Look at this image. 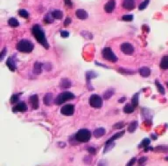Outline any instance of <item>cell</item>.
Returning a JSON list of instances; mask_svg holds the SVG:
<instances>
[{"label": "cell", "mask_w": 168, "mask_h": 166, "mask_svg": "<svg viewBox=\"0 0 168 166\" xmlns=\"http://www.w3.org/2000/svg\"><path fill=\"white\" fill-rule=\"evenodd\" d=\"M166 160H167L168 161V157H166Z\"/></svg>", "instance_id": "obj_53"}, {"label": "cell", "mask_w": 168, "mask_h": 166, "mask_svg": "<svg viewBox=\"0 0 168 166\" xmlns=\"http://www.w3.org/2000/svg\"><path fill=\"white\" fill-rule=\"evenodd\" d=\"M149 3H150V0H144L143 3H141V4H139V6H138V10H139V11L144 10V9L148 6Z\"/></svg>", "instance_id": "obj_35"}, {"label": "cell", "mask_w": 168, "mask_h": 166, "mask_svg": "<svg viewBox=\"0 0 168 166\" xmlns=\"http://www.w3.org/2000/svg\"><path fill=\"white\" fill-rule=\"evenodd\" d=\"M27 109V106L24 102H19L14 108H13V113H18V112H21V113H24L25 111H26Z\"/></svg>", "instance_id": "obj_11"}, {"label": "cell", "mask_w": 168, "mask_h": 166, "mask_svg": "<svg viewBox=\"0 0 168 166\" xmlns=\"http://www.w3.org/2000/svg\"><path fill=\"white\" fill-rule=\"evenodd\" d=\"M75 98V95L71 92H62L54 99V103L56 105H61L64 102H67L69 100H73Z\"/></svg>", "instance_id": "obj_4"}, {"label": "cell", "mask_w": 168, "mask_h": 166, "mask_svg": "<svg viewBox=\"0 0 168 166\" xmlns=\"http://www.w3.org/2000/svg\"><path fill=\"white\" fill-rule=\"evenodd\" d=\"M19 15L20 17L24 18H28L29 16H30L29 13H28L27 11H26V10H24V9H21V10L19 11Z\"/></svg>", "instance_id": "obj_34"}, {"label": "cell", "mask_w": 168, "mask_h": 166, "mask_svg": "<svg viewBox=\"0 0 168 166\" xmlns=\"http://www.w3.org/2000/svg\"><path fill=\"white\" fill-rule=\"evenodd\" d=\"M57 145H58L60 148H65V147H66V143H65V142H58Z\"/></svg>", "instance_id": "obj_49"}, {"label": "cell", "mask_w": 168, "mask_h": 166, "mask_svg": "<svg viewBox=\"0 0 168 166\" xmlns=\"http://www.w3.org/2000/svg\"><path fill=\"white\" fill-rule=\"evenodd\" d=\"M44 66V68H45V70H47V71H50L51 69H52V66L50 63H48V62H47V63H45V64L43 65Z\"/></svg>", "instance_id": "obj_44"}, {"label": "cell", "mask_w": 168, "mask_h": 166, "mask_svg": "<svg viewBox=\"0 0 168 166\" xmlns=\"http://www.w3.org/2000/svg\"><path fill=\"white\" fill-rule=\"evenodd\" d=\"M6 52H7V49H6V48H4V49H3V51L1 52V53H0V60H1V61L4 60V56H5Z\"/></svg>", "instance_id": "obj_43"}, {"label": "cell", "mask_w": 168, "mask_h": 166, "mask_svg": "<svg viewBox=\"0 0 168 166\" xmlns=\"http://www.w3.org/2000/svg\"><path fill=\"white\" fill-rule=\"evenodd\" d=\"M121 51L123 52L124 54L130 55L134 52L135 49H134V46L131 44H130L128 42H124L121 45Z\"/></svg>", "instance_id": "obj_8"}, {"label": "cell", "mask_w": 168, "mask_h": 166, "mask_svg": "<svg viewBox=\"0 0 168 166\" xmlns=\"http://www.w3.org/2000/svg\"><path fill=\"white\" fill-rule=\"evenodd\" d=\"M8 24H9V26H12V27H17V26H19V22L15 18H11L9 19V21H8Z\"/></svg>", "instance_id": "obj_29"}, {"label": "cell", "mask_w": 168, "mask_h": 166, "mask_svg": "<svg viewBox=\"0 0 168 166\" xmlns=\"http://www.w3.org/2000/svg\"><path fill=\"white\" fill-rule=\"evenodd\" d=\"M75 16L77 17L79 19H86V18H88L89 14L83 9H78L75 12Z\"/></svg>", "instance_id": "obj_17"}, {"label": "cell", "mask_w": 168, "mask_h": 166, "mask_svg": "<svg viewBox=\"0 0 168 166\" xmlns=\"http://www.w3.org/2000/svg\"><path fill=\"white\" fill-rule=\"evenodd\" d=\"M114 94H115V89H110L106 90L104 94V99L109 100Z\"/></svg>", "instance_id": "obj_24"}, {"label": "cell", "mask_w": 168, "mask_h": 166, "mask_svg": "<svg viewBox=\"0 0 168 166\" xmlns=\"http://www.w3.org/2000/svg\"><path fill=\"white\" fill-rule=\"evenodd\" d=\"M116 7V1L115 0H110L105 5H104V11L107 13H112Z\"/></svg>", "instance_id": "obj_12"}, {"label": "cell", "mask_w": 168, "mask_h": 166, "mask_svg": "<svg viewBox=\"0 0 168 166\" xmlns=\"http://www.w3.org/2000/svg\"><path fill=\"white\" fill-rule=\"evenodd\" d=\"M115 146V143L114 142H111V143H105V148H104V153L110 151L111 149H113V147Z\"/></svg>", "instance_id": "obj_36"}, {"label": "cell", "mask_w": 168, "mask_h": 166, "mask_svg": "<svg viewBox=\"0 0 168 166\" xmlns=\"http://www.w3.org/2000/svg\"><path fill=\"white\" fill-rule=\"evenodd\" d=\"M71 21H72V19H71L70 18H67L64 22V26H67L68 25H69V24H70V23H71Z\"/></svg>", "instance_id": "obj_46"}, {"label": "cell", "mask_w": 168, "mask_h": 166, "mask_svg": "<svg viewBox=\"0 0 168 166\" xmlns=\"http://www.w3.org/2000/svg\"><path fill=\"white\" fill-rule=\"evenodd\" d=\"M6 66L9 67V69L14 72L17 69V60H16V54L12 55L11 57L8 58L7 61H6Z\"/></svg>", "instance_id": "obj_9"}, {"label": "cell", "mask_w": 168, "mask_h": 166, "mask_svg": "<svg viewBox=\"0 0 168 166\" xmlns=\"http://www.w3.org/2000/svg\"><path fill=\"white\" fill-rule=\"evenodd\" d=\"M19 94H14L11 97V103L15 104L19 102Z\"/></svg>", "instance_id": "obj_37"}, {"label": "cell", "mask_w": 168, "mask_h": 166, "mask_svg": "<svg viewBox=\"0 0 168 166\" xmlns=\"http://www.w3.org/2000/svg\"><path fill=\"white\" fill-rule=\"evenodd\" d=\"M139 75L143 77H148L151 75V69L147 66H142L138 69Z\"/></svg>", "instance_id": "obj_18"}, {"label": "cell", "mask_w": 168, "mask_h": 166, "mask_svg": "<svg viewBox=\"0 0 168 166\" xmlns=\"http://www.w3.org/2000/svg\"><path fill=\"white\" fill-rule=\"evenodd\" d=\"M87 151H88V152L90 154H91V155H95V154L96 153V150H95L94 147H91V146H90V147L87 149Z\"/></svg>", "instance_id": "obj_42"}, {"label": "cell", "mask_w": 168, "mask_h": 166, "mask_svg": "<svg viewBox=\"0 0 168 166\" xmlns=\"http://www.w3.org/2000/svg\"><path fill=\"white\" fill-rule=\"evenodd\" d=\"M118 72L123 75H135L136 74V72L133 70H128V69H124V68H118Z\"/></svg>", "instance_id": "obj_32"}, {"label": "cell", "mask_w": 168, "mask_h": 166, "mask_svg": "<svg viewBox=\"0 0 168 166\" xmlns=\"http://www.w3.org/2000/svg\"><path fill=\"white\" fill-rule=\"evenodd\" d=\"M54 101H53V95L52 93H47V94H45V96L43 98V102H44L45 105L50 106V105H52V103Z\"/></svg>", "instance_id": "obj_15"}, {"label": "cell", "mask_w": 168, "mask_h": 166, "mask_svg": "<svg viewBox=\"0 0 168 166\" xmlns=\"http://www.w3.org/2000/svg\"><path fill=\"white\" fill-rule=\"evenodd\" d=\"M105 133H106L105 128H96V129H95V131L93 132V135H94V136L95 138H100V137H102L103 136L105 135Z\"/></svg>", "instance_id": "obj_19"}, {"label": "cell", "mask_w": 168, "mask_h": 166, "mask_svg": "<svg viewBox=\"0 0 168 166\" xmlns=\"http://www.w3.org/2000/svg\"><path fill=\"white\" fill-rule=\"evenodd\" d=\"M138 126V122L137 121L131 122L130 123L129 127H128V131H129L130 133H133V132L137 129Z\"/></svg>", "instance_id": "obj_25"}, {"label": "cell", "mask_w": 168, "mask_h": 166, "mask_svg": "<svg viewBox=\"0 0 168 166\" xmlns=\"http://www.w3.org/2000/svg\"><path fill=\"white\" fill-rule=\"evenodd\" d=\"M102 55H103V58L104 60H106L110 62H112V63H115L118 60L116 54L113 52L111 48H110V47H104L103 51H102Z\"/></svg>", "instance_id": "obj_5"}, {"label": "cell", "mask_w": 168, "mask_h": 166, "mask_svg": "<svg viewBox=\"0 0 168 166\" xmlns=\"http://www.w3.org/2000/svg\"><path fill=\"white\" fill-rule=\"evenodd\" d=\"M151 143V140L149 138H144L142 141V142L139 144V148H146L149 146V144Z\"/></svg>", "instance_id": "obj_33"}, {"label": "cell", "mask_w": 168, "mask_h": 166, "mask_svg": "<svg viewBox=\"0 0 168 166\" xmlns=\"http://www.w3.org/2000/svg\"><path fill=\"white\" fill-rule=\"evenodd\" d=\"M53 18L52 16V13H48V14H47L46 16H45V18H44V21H45V23H47V24H52L53 22Z\"/></svg>", "instance_id": "obj_31"}, {"label": "cell", "mask_w": 168, "mask_h": 166, "mask_svg": "<svg viewBox=\"0 0 168 166\" xmlns=\"http://www.w3.org/2000/svg\"><path fill=\"white\" fill-rule=\"evenodd\" d=\"M147 160H148V158L146 157V156H142V157H140L139 159H138V165H144L146 162H147Z\"/></svg>", "instance_id": "obj_40"}, {"label": "cell", "mask_w": 168, "mask_h": 166, "mask_svg": "<svg viewBox=\"0 0 168 166\" xmlns=\"http://www.w3.org/2000/svg\"><path fill=\"white\" fill-rule=\"evenodd\" d=\"M51 13H52L53 18L54 19H61L63 17V13L60 10H54Z\"/></svg>", "instance_id": "obj_23"}, {"label": "cell", "mask_w": 168, "mask_h": 166, "mask_svg": "<svg viewBox=\"0 0 168 166\" xmlns=\"http://www.w3.org/2000/svg\"><path fill=\"white\" fill-rule=\"evenodd\" d=\"M61 36L62 38H67L69 36V32L67 31H61Z\"/></svg>", "instance_id": "obj_45"}, {"label": "cell", "mask_w": 168, "mask_h": 166, "mask_svg": "<svg viewBox=\"0 0 168 166\" xmlns=\"http://www.w3.org/2000/svg\"><path fill=\"white\" fill-rule=\"evenodd\" d=\"M122 19L124 21H127V22H130L133 19V16L131 14H125L122 17Z\"/></svg>", "instance_id": "obj_39"}, {"label": "cell", "mask_w": 168, "mask_h": 166, "mask_svg": "<svg viewBox=\"0 0 168 166\" xmlns=\"http://www.w3.org/2000/svg\"><path fill=\"white\" fill-rule=\"evenodd\" d=\"M78 142H88L91 138V132L87 128L79 129L75 135Z\"/></svg>", "instance_id": "obj_3"}, {"label": "cell", "mask_w": 168, "mask_h": 166, "mask_svg": "<svg viewBox=\"0 0 168 166\" xmlns=\"http://www.w3.org/2000/svg\"><path fill=\"white\" fill-rule=\"evenodd\" d=\"M124 127V122H117L116 123L115 125H114V128H116V129H118V128H122Z\"/></svg>", "instance_id": "obj_41"}, {"label": "cell", "mask_w": 168, "mask_h": 166, "mask_svg": "<svg viewBox=\"0 0 168 166\" xmlns=\"http://www.w3.org/2000/svg\"><path fill=\"white\" fill-rule=\"evenodd\" d=\"M89 102L91 107L95 108H100L103 106V99L98 94H92L90 97Z\"/></svg>", "instance_id": "obj_6"}, {"label": "cell", "mask_w": 168, "mask_h": 166, "mask_svg": "<svg viewBox=\"0 0 168 166\" xmlns=\"http://www.w3.org/2000/svg\"><path fill=\"white\" fill-rule=\"evenodd\" d=\"M95 65L96 66H104V67H105V68H110L108 66H105V65H102L100 62H97V61H95Z\"/></svg>", "instance_id": "obj_50"}, {"label": "cell", "mask_w": 168, "mask_h": 166, "mask_svg": "<svg viewBox=\"0 0 168 166\" xmlns=\"http://www.w3.org/2000/svg\"><path fill=\"white\" fill-rule=\"evenodd\" d=\"M30 103L32 105V108L33 109H38L39 108V96L38 94H33L30 97Z\"/></svg>", "instance_id": "obj_14"}, {"label": "cell", "mask_w": 168, "mask_h": 166, "mask_svg": "<svg viewBox=\"0 0 168 166\" xmlns=\"http://www.w3.org/2000/svg\"><path fill=\"white\" fill-rule=\"evenodd\" d=\"M33 73L35 75H40L42 73V63L36 61L33 65Z\"/></svg>", "instance_id": "obj_22"}, {"label": "cell", "mask_w": 168, "mask_h": 166, "mask_svg": "<svg viewBox=\"0 0 168 166\" xmlns=\"http://www.w3.org/2000/svg\"><path fill=\"white\" fill-rule=\"evenodd\" d=\"M167 88H168V82H167Z\"/></svg>", "instance_id": "obj_54"}, {"label": "cell", "mask_w": 168, "mask_h": 166, "mask_svg": "<svg viewBox=\"0 0 168 166\" xmlns=\"http://www.w3.org/2000/svg\"><path fill=\"white\" fill-rule=\"evenodd\" d=\"M81 34L82 37L88 38V39H92V38H93V35L91 34L90 32H86V31L83 32V31H82V32H81Z\"/></svg>", "instance_id": "obj_38"}, {"label": "cell", "mask_w": 168, "mask_h": 166, "mask_svg": "<svg viewBox=\"0 0 168 166\" xmlns=\"http://www.w3.org/2000/svg\"><path fill=\"white\" fill-rule=\"evenodd\" d=\"M159 67L162 69V70H167L168 69V55H165L162 59H161V61H160V64H159Z\"/></svg>", "instance_id": "obj_20"}, {"label": "cell", "mask_w": 168, "mask_h": 166, "mask_svg": "<svg viewBox=\"0 0 168 166\" xmlns=\"http://www.w3.org/2000/svg\"><path fill=\"white\" fill-rule=\"evenodd\" d=\"M153 151L156 152H168L167 146H157L153 149Z\"/></svg>", "instance_id": "obj_30"}, {"label": "cell", "mask_w": 168, "mask_h": 166, "mask_svg": "<svg viewBox=\"0 0 168 166\" xmlns=\"http://www.w3.org/2000/svg\"><path fill=\"white\" fill-rule=\"evenodd\" d=\"M74 112H75V105L74 104H66L61 108V113L66 116L73 115Z\"/></svg>", "instance_id": "obj_7"}, {"label": "cell", "mask_w": 168, "mask_h": 166, "mask_svg": "<svg viewBox=\"0 0 168 166\" xmlns=\"http://www.w3.org/2000/svg\"><path fill=\"white\" fill-rule=\"evenodd\" d=\"M138 96H139V93H136L131 98V104L134 108H137L138 106Z\"/></svg>", "instance_id": "obj_26"}, {"label": "cell", "mask_w": 168, "mask_h": 166, "mask_svg": "<svg viewBox=\"0 0 168 166\" xmlns=\"http://www.w3.org/2000/svg\"><path fill=\"white\" fill-rule=\"evenodd\" d=\"M136 157H133V158H131L130 159V161L129 163L127 164V165H134L135 164V162H136Z\"/></svg>", "instance_id": "obj_47"}, {"label": "cell", "mask_w": 168, "mask_h": 166, "mask_svg": "<svg viewBox=\"0 0 168 166\" xmlns=\"http://www.w3.org/2000/svg\"><path fill=\"white\" fill-rule=\"evenodd\" d=\"M134 107L132 106V104H126L124 107V112L125 114H131L134 112Z\"/></svg>", "instance_id": "obj_27"}, {"label": "cell", "mask_w": 168, "mask_h": 166, "mask_svg": "<svg viewBox=\"0 0 168 166\" xmlns=\"http://www.w3.org/2000/svg\"><path fill=\"white\" fill-rule=\"evenodd\" d=\"M124 133H125V131H120V132H118V133H116L113 136H111L109 140L106 142V143H111V142H114L116 139H118V138H120V137H122L124 135Z\"/></svg>", "instance_id": "obj_21"}, {"label": "cell", "mask_w": 168, "mask_h": 166, "mask_svg": "<svg viewBox=\"0 0 168 166\" xmlns=\"http://www.w3.org/2000/svg\"><path fill=\"white\" fill-rule=\"evenodd\" d=\"M64 1H65V4H67V6H69L70 8L72 7V5H73V4H72V2H71V0H64Z\"/></svg>", "instance_id": "obj_48"}, {"label": "cell", "mask_w": 168, "mask_h": 166, "mask_svg": "<svg viewBox=\"0 0 168 166\" xmlns=\"http://www.w3.org/2000/svg\"><path fill=\"white\" fill-rule=\"evenodd\" d=\"M151 136H152V138H153L154 140H157V136H156V135H153V134H152Z\"/></svg>", "instance_id": "obj_52"}, {"label": "cell", "mask_w": 168, "mask_h": 166, "mask_svg": "<svg viewBox=\"0 0 168 166\" xmlns=\"http://www.w3.org/2000/svg\"><path fill=\"white\" fill-rule=\"evenodd\" d=\"M16 48L19 52L29 53V52H33V48H34V45L33 42H31L28 39H21L16 45Z\"/></svg>", "instance_id": "obj_2"}, {"label": "cell", "mask_w": 168, "mask_h": 166, "mask_svg": "<svg viewBox=\"0 0 168 166\" xmlns=\"http://www.w3.org/2000/svg\"><path fill=\"white\" fill-rule=\"evenodd\" d=\"M97 77V74L95 73V72H94V71H88V72H86V80H87V86H88V88H89V89L90 90H93V87L90 86V80H93V79H95V78H96Z\"/></svg>", "instance_id": "obj_10"}, {"label": "cell", "mask_w": 168, "mask_h": 166, "mask_svg": "<svg viewBox=\"0 0 168 166\" xmlns=\"http://www.w3.org/2000/svg\"><path fill=\"white\" fill-rule=\"evenodd\" d=\"M155 85L156 87H157V89H158V91L161 94H166V91H165V89H164V87L159 83V81H158V80H155Z\"/></svg>", "instance_id": "obj_28"}, {"label": "cell", "mask_w": 168, "mask_h": 166, "mask_svg": "<svg viewBox=\"0 0 168 166\" xmlns=\"http://www.w3.org/2000/svg\"><path fill=\"white\" fill-rule=\"evenodd\" d=\"M32 33H33V37L36 38V40L39 42L40 45H42L47 49L49 48V44L47 40L45 32L42 30L41 26L39 25H34L32 28Z\"/></svg>", "instance_id": "obj_1"}, {"label": "cell", "mask_w": 168, "mask_h": 166, "mask_svg": "<svg viewBox=\"0 0 168 166\" xmlns=\"http://www.w3.org/2000/svg\"><path fill=\"white\" fill-rule=\"evenodd\" d=\"M125 100H126V98H125V97H122L121 99H119V100H118V102H119V103H123V102H124Z\"/></svg>", "instance_id": "obj_51"}, {"label": "cell", "mask_w": 168, "mask_h": 166, "mask_svg": "<svg viewBox=\"0 0 168 166\" xmlns=\"http://www.w3.org/2000/svg\"><path fill=\"white\" fill-rule=\"evenodd\" d=\"M71 86H72L71 81H70L68 79H67V78L61 79V81H60V88H61V89H69Z\"/></svg>", "instance_id": "obj_16"}, {"label": "cell", "mask_w": 168, "mask_h": 166, "mask_svg": "<svg viewBox=\"0 0 168 166\" xmlns=\"http://www.w3.org/2000/svg\"><path fill=\"white\" fill-rule=\"evenodd\" d=\"M123 7L128 11L134 10L136 7V2H135V0H124Z\"/></svg>", "instance_id": "obj_13"}]
</instances>
